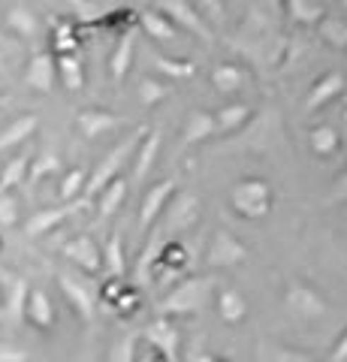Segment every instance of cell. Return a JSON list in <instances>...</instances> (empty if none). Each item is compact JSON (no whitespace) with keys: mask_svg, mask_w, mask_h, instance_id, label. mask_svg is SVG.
<instances>
[{"mask_svg":"<svg viewBox=\"0 0 347 362\" xmlns=\"http://www.w3.org/2000/svg\"><path fill=\"white\" fill-rule=\"evenodd\" d=\"M142 133H148V127H142V130H136L133 136H127V139H121L115 148H112L103 160H100V166L91 173V178H88V185H85V197L88 199H94V197H100L103 194V187H109L112 181L118 178V173H121V166L127 163V157L139 148V139H142Z\"/></svg>","mask_w":347,"mask_h":362,"instance_id":"1","label":"cell"},{"mask_svg":"<svg viewBox=\"0 0 347 362\" xmlns=\"http://www.w3.org/2000/svg\"><path fill=\"white\" fill-rule=\"evenodd\" d=\"M208 293H211V281L206 278H194L182 284L178 290H172L160 305H158V314L160 317H170V314H194L199 311L203 305L208 302Z\"/></svg>","mask_w":347,"mask_h":362,"instance_id":"2","label":"cell"},{"mask_svg":"<svg viewBox=\"0 0 347 362\" xmlns=\"http://www.w3.org/2000/svg\"><path fill=\"white\" fill-rule=\"evenodd\" d=\"M269 206H272V190H269V185L260 178H248L233 190V209H236L242 218H263Z\"/></svg>","mask_w":347,"mask_h":362,"instance_id":"3","label":"cell"},{"mask_svg":"<svg viewBox=\"0 0 347 362\" xmlns=\"http://www.w3.org/2000/svg\"><path fill=\"white\" fill-rule=\"evenodd\" d=\"M154 9H160L163 16H170L175 25H182L187 28L190 33H196L199 40H211V28H208V21L199 16V9L194 6V0H158V6Z\"/></svg>","mask_w":347,"mask_h":362,"instance_id":"4","label":"cell"},{"mask_svg":"<svg viewBox=\"0 0 347 362\" xmlns=\"http://www.w3.org/2000/svg\"><path fill=\"white\" fill-rule=\"evenodd\" d=\"M58 284H61V290H64L66 302H70V308L79 314V320L91 323L94 317H97V296H94V290L88 287V284H82V281L76 278V275H70V272H61V275H58Z\"/></svg>","mask_w":347,"mask_h":362,"instance_id":"5","label":"cell"},{"mask_svg":"<svg viewBox=\"0 0 347 362\" xmlns=\"http://www.w3.org/2000/svg\"><path fill=\"white\" fill-rule=\"evenodd\" d=\"M91 199H79V202H66V206H58V209H46V211H37L33 218L25 223V233L30 235V239H40V235H46V233H52L54 226H58L61 221H66V218H73L76 211H82L85 206Z\"/></svg>","mask_w":347,"mask_h":362,"instance_id":"6","label":"cell"},{"mask_svg":"<svg viewBox=\"0 0 347 362\" xmlns=\"http://www.w3.org/2000/svg\"><path fill=\"white\" fill-rule=\"evenodd\" d=\"M248 257V247H245L236 235H230L227 230H218L215 239L208 245V266L223 269V266H236Z\"/></svg>","mask_w":347,"mask_h":362,"instance_id":"7","label":"cell"},{"mask_svg":"<svg viewBox=\"0 0 347 362\" xmlns=\"http://www.w3.org/2000/svg\"><path fill=\"white\" fill-rule=\"evenodd\" d=\"M145 338H148V344L158 350V356L163 362H182L178 359V329L166 317H158V320L145 329Z\"/></svg>","mask_w":347,"mask_h":362,"instance_id":"8","label":"cell"},{"mask_svg":"<svg viewBox=\"0 0 347 362\" xmlns=\"http://www.w3.org/2000/svg\"><path fill=\"white\" fill-rule=\"evenodd\" d=\"M54 78H58V58H52L49 52H33L25 70V82L40 94H49L54 88Z\"/></svg>","mask_w":347,"mask_h":362,"instance_id":"9","label":"cell"},{"mask_svg":"<svg viewBox=\"0 0 347 362\" xmlns=\"http://www.w3.org/2000/svg\"><path fill=\"white\" fill-rule=\"evenodd\" d=\"M287 308L296 317H302V320H314V317L327 314V302H323L320 293H314L305 284H290L287 287Z\"/></svg>","mask_w":347,"mask_h":362,"instance_id":"10","label":"cell"},{"mask_svg":"<svg viewBox=\"0 0 347 362\" xmlns=\"http://www.w3.org/2000/svg\"><path fill=\"white\" fill-rule=\"evenodd\" d=\"M175 194V178H166L160 185H154L148 194L142 199V209H139V223L142 226H154V221L170 209V199Z\"/></svg>","mask_w":347,"mask_h":362,"instance_id":"11","label":"cell"},{"mask_svg":"<svg viewBox=\"0 0 347 362\" xmlns=\"http://www.w3.org/2000/svg\"><path fill=\"white\" fill-rule=\"evenodd\" d=\"M344 90V76L339 70H332L327 76H320L314 88H311V94L305 97V112H320L327 103H332L335 97H339Z\"/></svg>","mask_w":347,"mask_h":362,"instance_id":"12","label":"cell"},{"mask_svg":"<svg viewBox=\"0 0 347 362\" xmlns=\"http://www.w3.org/2000/svg\"><path fill=\"white\" fill-rule=\"evenodd\" d=\"M133 49H136V28H127L121 33V40L115 42V49L109 54V76L115 82H124L130 73V61H133Z\"/></svg>","mask_w":347,"mask_h":362,"instance_id":"13","label":"cell"},{"mask_svg":"<svg viewBox=\"0 0 347 362\" xmlns=\"http://www.w3.org/2000/svg\"><path fill=\"white\" fill-rule=\"evenodd\" d=\"M64 254L73 259L76 266H82L85 272H100V266H103V254H100V247L88 239V235H79V239L66 242L64 245Z\"/></svg>","mask_w":347,"mask_h":362,"instance_id":"14","label":"cell"},{"mask_svg":"<svg viewBox=\"0 0 347 362\" xmlns=\"http://www.w3.org/2000/svg\"><path fill=\"white\" fill-rule=\"evenodd\" d=\"M220 133L218 127V115H208V112H190V118L184 124V133H182V145L187 148V145H196V142H203L208 139V136H215Z\"/></svg>","mask_w":347,"mask_h":362,"instance_id":"15","label":"cell"},{"mask_svg":"<svg viewBox=\"0 0 347 362\" xmlns=\"http://www.w3.org/2000/svg\"><path fill=\"white\" fill-rule=\"evenodd\" d=\"M121 124H124V118L109 115V112H103V109H85L79 115V130L88 136V139H97V136L115 130V127H121Z\"/></svg>","mask_w":347,"mask_h":362,"instance_id":"16","label":"cell"},{"mask_svg":"<svg viewBox=\"0 0 347 362\" xmlns=\"http://www.w3.org/2000/svg\"><path fill=\"white\" fill-rule=\"evenodd\" d=\"M142 21V28L148 37H154L158 42H172L178 37V28H175V21L170 16H163L160 9H145V13L139 16Z\"/></svg>","mask_w":347,"mask_h":362,"instance_id":"17","label":"cell"},{"mask_svg":"<svg viewBox=\"0 0 347 362\" xmlns=\"http://www.w3.org/2000/svg\"><path fill=\"white\" fill-rule=\"evenodd\" d=\"M37 124H40V118L37 115H21V118H16L9 127L0 133V151H9V148H18L21 142H28L33 133H37Z\"/></svg>","mask_w":347,"mask_h":362,"instance_id":"18","label":"cell"},{"mask_svg":"<svg viewBox=\"0 0 347 362\" xmlns=\"http://www.w3.org/2000/svg\"><path fill=\"white\" fill-rule=\"evenodd\" d=\"M163 247H166L163 233H154L151 239H148V245H145V251L136 259V284H145V281L151 278V269L163 259Z\"/></svg>","mask_w":347,"mask_h":362,"instance_id":"19","label":"cell"},{"mask_svg":"<svg viewBox=\"0 0 347 362\" xmlns=\"http://www.w3.org/2000/svg\"><path fill=\"white\" fill-rule=\"evenodd\" d=\"M28 296H30V290L25 284V278H13L6 284V320L13 326L28 314Z\"/></svg>","mask_w":347,"mask_h":362,"instance_id":"20","label":"cell"},{"mask_svg":"<svg viewBox=\"0 0 347 362\" xmlns=\"http://www.w3.org/2000/svg\"><path fill=\"white\" fill-rule=\"evenodd\" d=\"M25 317H28L33 326H40V329H49V326L54 323L52 299L42 290H30V296H28V314Z\"/></svg>","mask_w":347,"mask_h":362,"instance_id":"21","label":"cell"},{"mask_svg":"<svg viewBox=\"0 0 347 362\" xmlns=\"http://www.w3.org/2000/svg\"><path fill=\"white\" fill-rule=\"evenodd\" d=\"M58 76L66 90H82L85 85V70H82V61L76 52H66V54H58Z\"/></svg>","mask_w":347,"mask_h":362,"instance_id":"22","label":"cell"},{"mask_svg":"<svg viewBox=\"0 0 347 362\" xmlns=\"http://www.w3.org/2000/svg\"><path fill=\"white\" fill-rule=\"evenodd\" d=\"M30 163H33L30 151H21V154H16L13 160H9V163L4 166V173H0V190H16V187L21 185V181H28Z\"/></svg>","mask_w":347,"mask_h":362,"instance_id":"23","label":"cell"},{"mask_svg":"<svg viewBox=\"0 0 347 362\" xmlns=\"http://www.w3.org/2000/svg\"><path fill=\"white\" fill-rule=\"evenodd\" d=\"M158 148H160V133L148 130V133H145V139L139 142V148H136V166H133V175H136L139 181L151 173L154 157H158Z\"/></svg>","mask_w":347,"mask_h":362,"instance_id":"24","label":"cell"},{"mask_svg":"<svg viewBox=\"0 0 347 362\" xmlns=\"http://www.w3.org/2000/svg\"><path fill=\"white\" fill-rule=\"evenodd\" d=\"M245 70L236 64H218L215 70H211V85H215L220 94H236V90L245 85Z\"/></svg>","mask_w":347,"mask_h":362,"instance_id":"25","label":"cell"},{"mask_svg":"<svg viewBox=\"0 0 347 362\" xmlns=\"http://www.w3.org/2000/svg\"><path fill=\"white\" fill-rule=\"evenodd\" d=\"M6 25H9V30H16L18 37H25V40H33L40 33V21H37V16L30 13V9H25V6H13L6 13Z\"/></svg>","mask_w":347,"mask_h":362,"instance_id":"26","label":"cell"},{"mask_svg":"<svg viewBox=\"0 0 347 362\" xmlns=\"http://www.w3.org/2000/svg\"><path fill=\"white\" fill-rule=\"evenodd\" d=\"M248 121H251V106H245V103L223 106V109L218 112V127H220V133H236V130H242Z\"/></svg>","mask_w":347,"mask_h":362,"instance_id":"27","label":"cell"},{"mask_svg":"<svg viewBox=\"0 0 347 362\" xmlns=\"http://www.w3.org/2000/svg\"><path fill=\"white\" fill-rule=\"evenodd\" d=\"M218 311L227 323H239L245 311H248V305H245V296L236 290H220L218 293Z\"/></svg>","mask_w":347,"mask_h":362,"instance_id":"28","label":"cell"},{"mask_svg":"<svg viewBox=\"0 0 347 362\" xmlns=\"http://www.w3.org/2000/svg\"><path fill=\"white\" fill-rule=\"evenodd\" d=\"M124 197H127V181H124V178H115L109 187H103V194L97 197L100 214H103V218H109L112 211H118L121 202H124Z\"/></svg>","mask_w":347,"mask_h":362,"instance_id":"29","label":"cell"},{"mask_svg":"<svg viewBox=\"0 0 347 362\" xmlns=\"http://www.w3.org/2000/svg\"><path fill=\"white\" fill-rule=\"evenodd\" d=\"M284 4H287V13L299 25H320L323 21V9L317 4H311V0H284Z\"/></svg>","mask_w":347,"mask_h":362,"instance_id":"30","label":"cell"},{"mask_svg":"<svg viewBox=\"0 0 347 362\" xmlns=\"http://www.w3.org/2000/svg\"><path fill=\"white\" fill-rule=\"evenodd\" d=\"M154 66L163 73V76H170L172 82H182V78H190L194 76V61H182V58H163V54H158L154 58Z\"/></svg>","mask_w":347,"mask_h":362,"instance_id":"31","label":"cell"},{"mask_svg":"<svg viewBox=\"0 0 347 362\" xmlns=\"http://www.w3.org/2000/svg\"><path fill=\"white\" fill-rule=\"evenodd\" d=\"M136 94H139V103H142L145 109H151V106H158L166 94H170V85H163V82H158V78L145 76V78H139Z\"/></svg>","mask_w":347,"mask_h":362,"instance_id":"32","label":"cell"},{"mask_svg":"<svg viewBox=\"0 0 347 362\" xmlns=\"http://www.w3.org/2000/svg\"><path fill=\"white\" fill-rule=\"evenodd\" d=\"M317 30H320L323 42L335 45V49H347V21L344 18H323Z\"/></svg>","mask_w":347,"mask_h":362,"instance_id":"33","label":"cell"},{"mask_svg":"<svg viewBox=\"0 0 347 362\" xmlns=\"http://www.w3.org/2000/svg\"><path fill=\"white\" fill-rule=\"evenodd\" d=\"M58 169H61V160H58V154H54V151H46V154L33 157L30 173H28V185H37V181H42V178L54 175V173H58Z\"/></svg>","mask_w":347,"mask_h":362,"instance_id":"34","label":"cell"},{"mask_svg":"<svg viewBox=\"0 0 347 362\" xmlns=\"http://www.w3.org/2000/svg\"><path fill=\"white\" fill-rule=\"evenodd\" d=\"M339 142H341V136H339L335 127H327V124H323V127L311 130V148H314L317 154H323V157L339 151Z\"/></svg>","mask_w":347,"mask_h":362,"instance_id":"35","label":"cell"},{"mask_svg":"<svg viewBox=\"0 0 347 362\" xmlns=\"http://www.w3.org/2000/svg\"><path fill=\"white\" fill-rule=\"evenodd\" d=\"M85 185H88V173L85 169H70V173L64 175V181H61V199L64 202H73L79 194H85Z\"/></svg>","mask_w":347,"mask_h":362,"instance_id":"36","label":"cell"},{"mask_svg":"<svg viewBox=\"0 0 347 362\" xmlns=\"http://www.w3.org/2000/svg\"><path fill=\"white\" fill-rule=\"evenodd\" d=\"M103 257H106V266L112 272V278H124L127 266H124V247H121V235H112V239L106 242Z\"/></svg>","mask_w":347,"mask_h":362,"instance_id":"37","label":"cell"},{"mask_svg":"<svg viewBox=\"0 0 347 362\" xmlns=\"http://www.w3.org/2000/svg\"><path fill=\"white\" fill-rule=\"evenodd\" d=\"M18 223V197L13 190H0V226Z\"/></svg>","mask_w":347,"mask_h":362,"instance_id":"38","label":"cell"},{"mask_svg":"<svg viewBox=\"0 0 347 362\" xmlns=\"http://www.w3.org/2000/svg\"><path fill=\"white\" fill-rule=\"evenodd\" d=\"M194 6L199 9V16H203L208 25H223V18H227L223 0H194Z\"/></svg>","mask_w":347,"mask_h":362,"instance_id":"39","label":"cell"},{"mask_svg":"<svg viewBox=\"0 0 347 362\" xmlns=\"http://www.w3.org/2000/svg\"><path fill=\"white\" fill-rule=\"evenodd\" d=\"M76 45H79V40H76L73 25H66V21H58V25H54V49H58V54L76 52Z\"/></svg>","mask_w":347,"mask_h":362,"instance_id":"40","label":"cell"},{"mask_svg":"<svg viewBox=\"0 0 347 362\" xmlns=\"http://www.w3.org/2000/svg\"><path fill=\"white\" fill-rule=\"evenodd\" d=\"M109 362H136V338L127 335L124 341H118L115 347H112Z\"/></svg>","mask_w":347,"mask_h":362,"instance_id":"41","label":"cell"},{"mask_svg":"<svg viewBox=\"0 0 347 362\" xmlns=\"http://www.w3.org/2000/svg\"><path fill=\"white\" fill-rule=\"evenodd\" d=\"M28 356L21 354V350H16V347H4L0 344V362H25Z\"/></svg>","mask_w":347,"mask_h":362,"instance_id":"42","label":"cell"},{"mask_svg":"<svg viewBox=\"0 0 347 362\" xmlns=\"http://www.w3.org/2000/svg\"><path fill=\"white\" fill-rule=\"evenodd\" d=\"M332 199H347V169L339 175V181H335V187H332Z\"/></svg>","mask_w":347,"mask_h":362,"instance_id":"43","label":"cell"},{"mask_svg":"<svg viewBox=\"0 0 347 362\" xmlns=\"http://www.w3.org/2000/svg\"><path fill=\"white\" fill-rule=\"evenodd\" d=\"M332 362H347V332L339 338V344L332 350Z\"/></svg>","mask_w":347,"mask_h":362,"instance_id":"44","label":"cell"},{"mask_svg":"<svg viewBox=\"0 0 347 362\" xmlns=\"http://www.w3.org/2000/svg\"><path fill=\"white\" fill-rule=\"evenodd\" d=\"M275 362H311V359L302 356V354H293V350H284V354H278Z\"/></svg>","mask_w":347,"mask_h":362,"instance_id":"45","label":"cell"},{"mask_svg":"<svg viewBox=\"0 0 347 362\" xmlns=\"http://www.w3.org/2000/svg\"><path fill=\"white\" fill-rule=\"evenodd\" d=\"M194 362H215V359H211V356H196Z\"/></svg>","mask_w":347,"mask_h":362,"instance_id":"46","label":"cell"},{"mask_svg":"<svg viewBox=\"0 0 347 362\" xmlns=\"http://www.w3.org/2000/svg\"><path fill=\"white\" fill-rule=\"evenodd\" d=\"M341 127H344V133H347V109H344V115H341Z\"/></svg>","mask_w":347,"mask_h":362,"instance_id":"47","label":"cell"},{"mask_svg":"<svg viewBox=\"0 0 347 362\" xmlns=\"http://www.w3.org/2000/svg\"><path fill=\"white\" fill-rule=\"evenodd\" d=\"M0 73H4V52H0Z\"/></svg>","mask_w":347,"mask_h":362,"instance_id":"48","label":"cell"},{"mask_svg":"<svg viewBox=\"0 0 347 362\" xmlns=\"http://www.w3.org/2000/svg\"><path fill=\"white\" fill-rule=\"evenodd\" d=\"M0 106H6V97L4 94H0Z\"/></svg>","mask_w":347,"mask_h":362,"instance_id":"49","label":"cell"},{"mask_svg":"<svg viewBox=\"0 0 347 362\" xmlns=\"http://www.w3.org/2000/svg\"><path fill=\"white\" fill-rule=\"evenodd\" d=\"M341 6H344V9H347V0H341Z\"/></svg>","mask_w":347,"mask_h":362,"instance_id":"50","label":"cell"}]
</instances>
